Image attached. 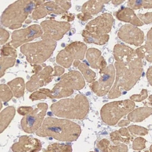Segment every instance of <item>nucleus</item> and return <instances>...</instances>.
Returning <instances> with one entry per match:
<instances>
[{"mask_svg":"<svg viewBox=\"0 0 152 152\" xmlns=\"http://www.w3.org/2000/svg\"><path fill=\"white\" fill-rule=\"evenodd\" d=\"M16 61V58L12 57H0V78L4 75L5 72L10 68L14 66Z\"/></svg>","mask_w":152,"mask_h":152,"instance_id":"nucleus-29","label":"nucleus"},{"mask_svg":"<svg viewBox=\"0 0 152 152\" xmlns=\"http://www.w3.org/2000/svg\"><path fill=\"white\" fill-rule=\"evenodd\" d=\"M113 22L114 18L112 15L105 13L88 23L85 30L95 34H107L112 29Z\"/></svg>","mask_w":152,"mask_h":152,"instance_id":"nucleus-12","label":"nucleus"},{"mask_svg":"<svg viewBox=\"0 0 152 152\" xmlns=\"http://www.w3.org/2000/svg\"><path fill=\"white\" fill-rule=\"evenodd\" d=\"M57 84L70 89L80 90L85 86V81L79 71H72L62 75Z\"/></svg>","mask_w":152,"mask_h":152,"instance_id":"nucleus-17","label":"nucleus"},{"mask_svg":"<svg viewBox=\"0 0 152 152\" xmlns=\"http://www.w3.org/2000/svg\"><path fill=\"white\" fill-rule=\"evenodd\" d=\"M54 1L67 12L71 7V3L68 0H54Z\"/></svg>","mask_w":152,"mask_h":152,"instance_id":"nucleus-40","label":"nucleus"},{"mask_svg":"<svg viewBox=\"0 0 152 152\" xmlns=\"http://www.w3.org/2000/svg\"><path fill=\"white\" fill-rule=\"evenodd\" d=\"M64 71H65L64 68H62V67H60V66H55V68H54V74H53V76L54 77V76H58V75H61L63 72H64Z\"/></svg>","mask_w":152,"mask_h":152,"instance_id":"nucleus-44","label":"nucleus"},{"mask_svg":"<svg viewBox=\"0 0 152 152\" xmlns=\"http://www.w3.org/2000/svg\"><path fill=\"white\" fill-rule=\"evenodd\" d=\"M128 130L133 134H137V135H141L144 136L148 133V130L143 127H141L139 126H130L128 128Z\"/></svg>","mask_w":152,"mask_h":152,"instance_id":"nucleus-36","label":"nucleus"},{"mask_svg":"<svg viewBox=\"0 0 152 152\" xmlns=\"http://www.w3.org/2000/svg\"><path fill=\"white\" fill-rule=\"evenodd\" d=\"M114 57L116 61H128L137 57L135 50L124 44H117L113 49Z\"/></svg>","mask_w":152,"mask_h":152,"instance_id":"nucleus-21","label":"nucleus"},{"mask_svg":"<svg viewBox=\"0 0 152 152\" xmlns=\"http://www.w3.org/2000/svg\"><path fill=\"white\" fill-rule=\"evenodd\" d=\"M10 34L7 31L0 28V45L5 44L9 39Z\"/></svg>","mask_w":152,"mask_h":152,"instance_id":"nucleus-38","label":"nucleus"},{"mask_svg":"<svg viewBox=\"0 0 152 152\" xmlns=\"http://www.w3.org/2000/svg\"><path fill=\"white\" fill-rule=\"evenodd\" d=\"M127 6L133 10L151 9L152 1L151 0H129Z\"/></svg>","mask_w":152,"mask_h":152,"instance_id":"nucleus-30","label":"nucleus"},{"mask_svg":"<svg viewBox=\"0 0 152 152\" xmlns=\"http://www.w3.org/2000/svg\"><path fill=\"white\" fill-rule=\"evenodd\" d=\"M2 107H3V104H2V101L0 100V111H1V110L2 109Z\"/></svg>","mask_w":152,"mask_h":152,"instance_id":"nucleus-51","label":"nucleus"},{"mask_svg":"<svg viewBox=\"0 0 152 152\" xmlns=\"http://www.w3.org/2000/svg\"><path fill=\"white\" fill-rule=\"evenodd\" d=\"M146 141L144 138L137 137L133 142V148L135 150H141L145 147Z\"/></svg>","mask_w":152,"mask_h":152,"instance_id":"nucleus-37","label":"nucleus"},{"mask_svg":"<svg viewBox=\"0 0 152 152\" xmlns=\"http://www.w3.org/2000/svg\"><path fill=\"white\" fill-rule=\"evenodd\" d=\"M77 67L82 72L83 77L86 79L88 82L91 83L93 82L96 77V74L91 69L88 68L85 63H80Z\"/></svg>","mask_w":152,"mask_h":152,"instance_id":"nucleus-31","label":"nucleus"},{"mask_svg":"<svg viewBox=\"0 0 152 152\" xmlns=\"http://www.w3.org/2000/svg\"><path fill=\"white\" fill-rule=\"evenodd\" d=\"M151 29L148 31L147 35V41L145 45L137 49L135 52L137 57L140 58H145L148 61L151 63L152 56H151Z\"/></svg>","mask_w":152,"mask_h":152,"instance_id":"nucleus-22","label":"nucleus"},{"mask_svg":"<svg viewBox=\"0 0 152 152\" xmlns=\"http://www.w3.org/2000/svg\"><path fill=\"white\" fill-rule=\"evenodd\" d=\"M112 3L114 5H120L122 4L124 1H125L126 0H111Z\"/></svg>","mask_w":152,"mask_h":152,"instance_id":"nucleus-48","label":"nucleus"},{"mask_svg":"<svg viewBox=\"0 0 152 152\" xmlns=\"http://www.w3.org/2000/svg\"><path fill=\"white\" fill-rule=\"evenodd\" d=\"M147 97V91L146 90H143L141 93L139 95H133L131 97V100L136 102H141L144 100Z\"/></svg>","mask_w":152,"mask_h":152,"instance_id":"nucleus-42","label":"nucleus"},{"mask_svg":"<svg viewBox=\"0 0 152 152\" xmlns=\"http://www.w3.org/2000/svg\"><path fill=\"white\" fill-rule=\"evenodd\" d=\"M42 34L43 30L41 26L38 24H33L25 29L15 31L12 34V40L9 43L16 49L41 37Z\"/></svg>","mask_w":152,"mask_h":152,"instance_id":"nucleus-11","label":"nucleus"},{"mask_svg":"<svg viewBox=\"0 0 152 152\" xmlns=\"http://www.w3.org/2000/svg\"><path fill=\"white\" fill-rule=\"evenodd\" d=\"M111 0H90L86 2L82 7V13L92 18L102 10L105 4Z\"/></svg>","mask_w":152,"mask_h":152,"instance_id":"nucleus-18","label":"nucleus"},{"mask_svg":"<svg viewBox=\"0 0 152 152\" xmlns=\"http://www.w3.org/2000/svg\"><path fill=\"white\" fill-rule=\"evenodd\" d=\"M138 18L140 19V20L146 24H148L151 23V18H152V13L151 12H148L145 14H138Z\"/></svg>","mask_w":152,"mask_h":152,"instance_id":"nucleus-39","label":"nucleus"},{"mask_svg":"<svg viewBox=\"0 0 152 152\" xmlns=\"http://www.w3.org/2000/svg\"><path fill=\"white\" fill-rule=\"evenodd\" d=\"M37 6L39 4L36 0H17L5 9L0 18V22L6 28L17 29L22 26V23Z\"/></svg>","mask_w":152,"mask_h":152,"instance_id":"nucleus-3","label":"nucleus"},{"mask_svg":"<svg viewBox=\"0 0 152 152\" xmlns=\"http://www.w3.org/2000/svg\"><path fill=\"white\" fill-rule=\"evenodd\" d=\"M151 108H140L130 113L128 116V119L134 122H142L151 115Z\"/></svg>","mask_w":152,"mask_h":152,"instance_id":"nucleus-26","label":"nucleus"},{"mask_svg":"<svg viewBox=\"0 0 152 152\" xmlns=\"http://www.w3.org/2000/svg\"><path fill=\"white\" fill-rule=\"evenodd\" d=\"M0 54H1V56L12 57L14 58H17V53L15 48L11 46V45L9 43L4 45L1 49Z\"/></svg>","mask_w":152,"mask_h":152,"instance_id":"nucleus-34","label":"nucleus"},{"mask_svg":"<svg viewBox=\"0 0 152 152\" xmlns=\"http://www.w3.org/2000/svg\"><path fill=\"white\" fill-rule=\"evenodd\" d=\"M49 91V90H48V89H46V88H42V89H40L39 91L33 93L30 96L29 98L32 101L46 99L48 97Z\"/></svg>","mask_w":152,"mask_h":152,"instance_id":"nucleus-35","label":"nucleus"},{"mask_svg":"<svg viewBox=\"0 0 152 152\" xmlns=\"http://www.w3.org/2000/svg\"><path fill=\"white\" fill-rule=\"evenodd\" d=\"M14 95L8 85L5 84L0 85V100L2 102H7L13 97Z\"/></svg>","mask_w":152,"mask_h":152,"instance_id":"nucleus-33","label":"nucleus"},{"mask_svg":"<svg viewBox=\"0 0 152 152\" xmlns=\"http://www.w3.org/2000/svg\"><path fill=\"white\" fill-rule=\"evenodd\" d=\"M116 17L119 21L129 23L135 26H142L144 23L135 14L133 9L123 7L116 13Z\"/></svg>","mask_w":152,"mask_h":152,"instance_id":"nucleus-20","label":"nucleus"},{"mask_svg":"<svg viewBox=\"0 0 152 152\" xmlns=\"http://www.w3.org/2000/svg\"><path fill=\"white\" fill-rule=\"evenodd\" d=\"M43 34L42 40H60L69 31L71 24L69 22L46 20L41 23Z\"/></svg>","mask_w":152,"mask_h":152,"instance_id":"nucleus-9","label":"nucleus"},{"mask_svg":"<svg viewBox=\"0 0 152 152\" xmlns=\"http://www.w3.org/2000/svg\"><path fill=\"white\" fill-rule=\"evenodd\" d=\"M79 125L67 119L48 117L46 118L36 132L40 137H50L57 141L64 142L75 141L81 134Z\"/></svg>","mask_w":152,"mask_h":152,"instance_id":"nucleus-2","label":"nucleus"},{"mask_svg":"<svg viewBox=\"0 0 152 152\" xmlns=\"http://www.w3.org/2000/svg\"><path fill=\"white\" fill-rule=\"evenodd\" d=\"M48 105L46 103H40L35 109L24 116L21 121L23 130L28 133H33L40 129L44 121Z\"/></svg>","mask_w":152,"mask_h":152,"instance_id":"nucleus-8","label":"nucleus"},{"mask_svg":"<svg viewBox=\"0 0 152 152\" xmlns=\"http://www.w3.org/2000/svg\"><path fill=\"white\" fill-rule=\"evenodd\" d=\"M97 146L99 148V149L100 150H102V151H108L110 144L108 140L104 139H102V140H101L99 142Z\"/></svg>","mask_w":152,"mask_h":152,"instance_id":"nucleus-41","label":"nucleus"},{"mask_svg":"<svg viewBox=\"0 0 152 152\" xmlns=\"http://www.w3.org/2000/svg\"><path fill=\"white\" fill-rule=\"evenodd\" d=\"M54 69L50 66H46L40 71L33 75L30 80L26 83V88L29 92H32L39 88L46 86L53 80Z\"/></svg>","mask_w":152,"mask_h":152,"instance_id":"nucleus-14","label":"nucleus"},{"mask_svg":"<svg viewBox=\"0 0 152 152\" xmlns=\"http://www.w3.org/2000/svg\"><path fill=\"white\" fill-rule=\"evenodd\" d=\"M130 122L129 121H121L120 123L118 124L119 126H124L125 125H127L128 124H129Z\"/></svg>","mask_w":152,"mask_h":152,"instance_id":"nucleus-49","label":"nucleus"},{"mask_svg":"<svg viewBox=\"0 0 152 152\" xmlns=\"http://www.w3.org/2000/svg\"><path fill=\"white\" fill-rule=\"evenodd\" d=\"M57 46V42L52 40H42L21 46V53L26 57L32 65L42 64L53 54Z\"/></svg>","mask_w":152,"mask_h":152,"instance_id":"nucleus-5","label":"nucleus"},{"mask_svg":"<svg viewBox=\"0 0 152 152\" xmlns=\"http://www.w3.org/2000/svg\"><path fill=\"white\" fill-rule=\"evenodd\" d=\"M33 66H34V71L35 73L40 71L43 69L42 68L43 67L41 65H39V64H35V65H33Z\"/></svg>","mask_w":152,"mask_h":152,"instance_id":"nucleus-47","label":"nucleus"},{"mask_svg":"<svg viewBox=\"0 0 152 152\" xmlns=\"http://www.w3.org/2000/svg\"><path fill=\"white\" fill-rule=\"evenodd\" d=\"M87 46L81 42H74L59 52L56 57L58 65L65 68H69L75 60H81L85 57Z\"/></svg>","mask_w":152,"mask_h":152,"instance_id":"nucleus-7","label":"nucleus"},{"mask_svg":"<svg viewBox=\"0 0 152 152\" xmlns=\"http://www.w3.org/2000/svg\"><path fill=\"white\" fill-rule=\"evenodd\" d=\"M15 115V108L14 107H8L0 113V133L7 128Z\"/></svg>","mask_w":152,"mask_h":152,"instance_id":"nucleus-24","label":"nucleus"},{"mask_svg":"<svg viewBox=\"0 0 152 152\" xmlns=\"http://www.w3.org/2000/svg\"><path fill=\"white\" fill-rule=\"evenodd\" d=\"M135 104L132 100H124L108 103L101 109L102 121L109 125H115L124 116L134 110Z\"/></svg>","mask_w":152,"mask_h":152,"instance_id":"nucleus-6","label":"nucleus"},{"mask_svg":"<svg viewBox=\"0 0 152 152\" xmlns=\"http://www.w3.org/2000/svg\"><path fill=\"white\" fill-rule=\"evenodd\" d=\"M33 110V108L31 107H21L18 109V113L20 115L25 116Z\"/></svg>","mask_w":152,"mask_h":152,"instance_id":"nucleus-43","label":"nucleus"},{"mask_svg":"<svg viewBox=\"0 0 152 152\" xmlns=\"http://www.w3.org/2000/svg\"><path fill=\"white\" fill-rule=\"evenodd\" d=\"M68 1H71V0H68Z\"/></svg>","mask_w":152,"mask_h":152,"instance_id":"nucleus-52","label":"nucleus"},{"mask_svg":"<svg viewBox=\"0 0 152 152\" xmlns=\"http://www.w3.org/2000/svg\"><path fill=\"white\" fill-rule=\"evenodd\" d=\"M100 77L91 85L92 91L98 96H104L110 91L115 79V69L113 65L100 69Z\"/></svg>","mask_w":152,"mask_h":152,"instance_id":"nucleus-10","label":"nucleus"},{"mask_svg":"<svg viewBox=\"0 0 152 152\" xmlns=\"http://www.w3.org/2000/svg\"><path fill=\"white\" fill-rule=\"evenodd\" d=\"M116 82L108 94L109 99L120 97L124 91L131 90L140 79L142 61L137 57L128 61H116Z\"/></svg>","mask_w":152,"mask_h":152,"instance_id":"nucleus-1","label":"nucleus"},{"mask_svg":"<svg viewBox=\"0 0 152 152\" xmlns=\"http://www.w3.org/2000/svg\"><path fill=\"white\" fill-rule=\"evenodd\" d=\"M53 113L57 117L82 119L89 111V102L86 96L78 94L74 99L61 100L50 107Z\"/></svg>","mask_w":152,"mask_h":152,"instance_id":"nucleus-4","label":"nucleus"},{"mask_svg":"<svg viewBox=\"0 0 152 152\" xmlns=\"http://www.w3.org/2000/svg\"><path fill=\"white\" fill-rule=\"evenodd\" d=\"M118 36L125 43L135 46H141L144 40V32L132 24L122 26L118 33Z\"/></svg>","mask_w":152,"mask_h":152,"instance_id":"nucleus-13","label":"nucleus"},{"mask_svg":"<svg viewBox=\"0 0 152 152\" xmlns=\"http://www.w3.org/2000/svg\"><path fill=\"white\" fill-rule=\"evenodd\" d=\"M110 136L111 140L113 141V142L117 141H122L125 143H129L131 139H132V137L130 136L128 129L125 128L111 133Z\"/></svg>","mask_w":152,"mask_h":152,"instance_id":"nucleus-28","label":"nucleus"},{"mask_svg":"<svg viewBox=\"0 0 152 152\" xmlns=\"http://www.w3.org/2000/svg\"><path fill=\"white\" fill-rule=\"evenodd\" d=\"M147 78L149 83L151 85V66L149 68L147 72Z\"/></svg>","mask_w":152,"mask_h":152,"instance_id":"nucleus-46","label":"nucleus"},{"mask_svg":"<svg viewBox=\"0 0 152 152\" xmlns=\"http://www.w3.org/2000/svg\"><path fill=\"white\" fill-rule=\"evenodd\" d=\"M42 149V144L39 139L28 136H22L18 142L12 146L14 152H37Z\"/></svg>","mask_w":152,"mask_h":152,"instance_id":"nucleus-15","label":"nucleus"},{"mask_svg":"<svg viewBox=\"0 0 152 152\" xmlns=\"http://www.w3.org/2000/svg\"><path fill=\"white\" fill-rule=\"evenodd\" d=\"M82 35L83 37L84 41L86 43H93L97 45H104L106 44L110 39V36L107 34H95L89 32L86 30L83 31Z\"/></svg>","mask_w":152,"mask_h":152,"instance_id":"nucleus-23","label":"nucleus"},{"mask_svg":"<svg viewBox=\"0 0 152 152\" xmlns=\"http://www.w3.org/2000/svg\"><path fill=\"white\" fill-rule=\"evenodd\" d=\"M65 12L66 11L54 1H50L37 6L32 12V18L34 20H37L44 18L48 15H60L64 14Z\"/></svg>","mask_w":152,"mask_h":152,"instance_id":"nucleus-16","label":"nucleus"},{"mask_svg":"<svg viewBox=\"0 0 152 152\" xmlns=\"http://www.w3.org/2000/svg\"><path fill=\"white\" fill-rule=\"evenodd\" d=\"M80 62L79 60H74V62H73V66H74V67H77V66L80 65Z\"/></svg>","mask_w":152,"mask_h":152,"instance_id":"nucleus-50","label":"nucleus"},{"mask_svg":"<svg viewBox=\"0 0 152 152\" xmlns=\"http://www.w3.org/2000/svg\"><path fill=\"white\" fill-rule=\"evenodd\" d=\"M13 95L17 98L21 97L24 94L25 84L23 78L18 77L7 83Z\"/></svg>","mask_w":152,"mask_h":152,"instance_id":"nucleus-25","label":"nucleus"},{"mask_svg":"<svg viewBox=\"0 0 152 152\" xmlns=\"http://www.w3.org/2000/svg\"><path fill=\"white\" fill-rule=\"evenodd\" d=\"M86 57L91 68L102 69L107 66V62L99 50L90 48L86 52Z\"/></svg>","mask_w":152,"mask_h":152,"instance_id":"nucleus-19","label":"nucleus"},{"mask_svg":"<svg viewBox=\"0 0 152 152\" xmlns=\"http://www.w3.org/2000/svg\"><path fill=\"white\" fill-rule=\"evenodd\" d=\"M66 12H65L64 14H63L62 18L67 20L68 22H70V21H74V20L75 18L74 15L72 14H68V13H66Z\"/></svg>","mask_w":152,"mask_h":152,"instance_id":"nucleus-45","label":"nucleus"},{"mask_svg":"<svg viewBox=\"0 0 152 152\" xmlns=\"http://www.w3.org/2000/svg\"><path fill=\"white\" fill-rule=\"evenodd\" d=\"M72 151V147L70 145L54 143L49 145L45 151L48 152H71Z\"/></svg>","mask_w":152,"mask_h":152,"instance_id":"nucleus-32","label":"nucleus"},{"mask_svg":"<svg viewBox=\"0 0 152 152\" xmlns=\"http://www.w3.org/2000/svg\"><path fill=\"white\" fill-rule=\"evenodd\" d=\"M74 93V90L65 88L63 86L56 84L52 90L48 92V97L51 99H58L61 97H66L72 95Z\"/></svg>","mask_w":152,"mask_h":152,"instance_id":"nucleus-27","label":"nucleus"}]
</instances>
